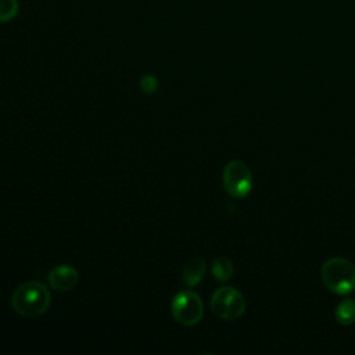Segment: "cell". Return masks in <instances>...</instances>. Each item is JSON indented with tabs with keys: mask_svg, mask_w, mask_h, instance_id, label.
Instances as JSON below:
<instances>
[{
	"mask_svg": "<svg viewBox=\"0 0 355 355\" xmlns=\"http://www.w3.org/2000/svg\"><path fill=\"white\" fill-rule=\"evenodd\" d=\"M205 261L200 257H193L186 262L182 270V279L187 287H193L201 282L205 275Z\"/></svg>",
	"mask_w": 355,
	"mask_h": 355,
	"instance_id": "52a82bcc",
	"label": "cell"
},
{
	"mask_svg": "<svg viewBox=\"0 0 355 355\" xmlns=\"http://www.w3.org/2000/svg\"><path fill=\"white\" fill-rule=\"evenodd\" d=\"M223 186L234 198L248 196L252 187V173L247 164L239 159L230 161L223 169Z\"/></svg>",
	"mask_w": 355,
	"mask_h": 355,
	"instance_id": "277c9868",
	"label": "cell"
},
{
	"mask_svg": "<svg viewBox=\"0 0 355 355\" xmlns=\"http://www.w3.org/2000/svg\"><path fill=\"white\" fill-rule=\"evenodd\" d=\"M320 279L327 290L345 295L355 290V265L345 258L334 257L323 262Z\"/></svg>",
	"mask_w": 355,
	"mask_h": 355,
	"instance_id": "7a4b0ae2",
	"label": "cell"
},
{
	"mask_svg": "<svg viewBox=\"0 0 355 355\" xmlns=\"http://www.w3.org/2000/svg\"><path fill=\"white\" fill-rule=\"evenodd\" d=\"M212 275L219 282H226L233 275V263L226 257H216L212 263Z\"/></svg>",
	"mask_w": 355,
	"mask_h": 355,
	"instance_id": "9c48e42d",
	"label": "cell"
},
{
	"mask_svg": "<svg viewBox=\"0 0 355 355\" xmlns=\"http://www.w3.org/2000/svg\"><path fill=\"white\" fill-rule=\"evenodd\" d=\"M211 308L223 320H236L245 311V300L234 287L225 286L218 288L211 298Z\"/></svg>",
	"mask_w": 355,
	"mask_h": 355,
	"instance_id": "3957f363",
	"label": "cell"
},
{
	"mask_svg": "<svg viewBox=\"0 0 355 355\" xmlns=\"http://www.w3.org/2000/svg\"><path fill=\"white\" fill-rule=\"evenodd\" d=\"M50 291L40 282H25L12 294L11 305L17 313L35 318L44 313L50 305Z\"/></svg>",
	"mask_w": 355,
	"mask_h": 355,
	"instance_id": "6da1fadb",
	"label": "cell"
},
{
	"mask_svg": "<svg viewBox=\"0 0 355 355\" xmlns=\"http://www.w3.org/2000/svg\"><path fill=\"white\" fill-rule=\"evenodd\" d=\"M334 318L343 326H349L355 323V300L354 298L343 300L336 308Z\"/></svg>",
	"mask_w": 355,
	"mask_h": 355,
	"instance_id": "ba28073f",
	"label": "cell"
},
{
	"mask_svg": "<svg viewBox=\"0 0 355 355\" xmlns=\"http://www.w3.org/2000/svg\"><path fill=\"white\" fill-rule=\"evenodd\" d=\"M172 315L180 324H197L204 313L202 301L198 294L193 291H182L175 295L172 301Z\"/></svg>",
	"mask_w": 355,
	"mask_h": 355,
	"instance_id": "5b68a950",
	"label": "cell"
},
{
	"mask_svg": "<svg viewBox=\"0 0 355 355\" xmlns=\"http://www.w3.org/2000/svg\"><path fill=\"white\" fill-rule=\"evenodd\" d=\"M79 280L78 270L71 265H60L55 266L49 273V283L57 291H68L72 290Z\"/></svg>",
	"mask_w": 355,
	"mask_h": 355,
	"instance_id": "8992f818",
	"label": "cell"
},
{
	"mask_svg": "<svg viewBox=\"0 0 355 355\" xmlns=\"http://www.w3.org/2000/svg\"><path fill=\"white\" fill-rule=\"evenodd\" d=\"M18 14L17 0H0V22H7Z\"/></svg>",
	"mask_w": 355,
	"mask_h": 355,
	"instance_id": "30bf717a",
	"label": "cell"
},
{
	"mask_svg": "<svg viewBox=\"0 0 355 355\" xmlns=\"http://www.w3.org/2000/svg\"><path fill=\"white\" fill-rule=\"evenodd\" d=\"M140 87H141V90H143L144 93L151 94V93H154V92L157 90V87H158V80H157L155 76H153V75H146V76H143L141 80H140Z\"/></svg>",
	"mask_w": 355,
	"mask_h": 355,
	"instance_id": "8fae6325",
	"label": "cell"
}]
</instances>
